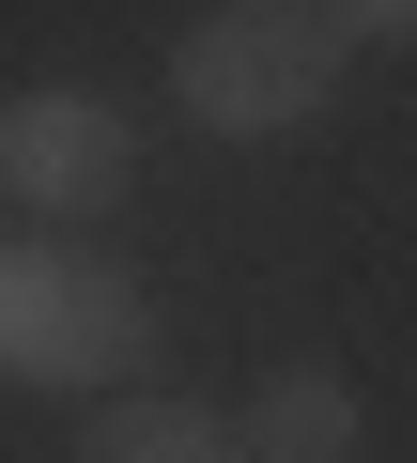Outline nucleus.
<instances>
[{
	"label": "nucleus",
	"mask_w": 417,
	"mask_h": 463,
	"mask_svg": "<svg viewBox=\"0 0 417 463\" xmlns=\"http://www.w3.org/2000/svg\"><path fill=\"white\" fill-rule=\"evenodd\" d=\"M340 62H355V32L325 0H217V16H185L170 93H185L201 139H294V124L340 109Z\"/></svg>",
	"instance_id": "obj_1"
},
{
	"label": "nucleus",
	"mask_w": 417,
	"mask_h": 463,
	"mask_svg": "<svg viewBox=\"0 0 417 463\" xmlns=\"http://www.w3.org/2000/svg\"><path fill=\"white\" fill-rule=\"evenodd\" d=\"M139 355H155V294L109 248H62V232L0 248V371L16 386H124Z\"/></svg>",
	"instance_id": "obj_2"
},
{
	"label": "nucleus",
	"mask_w": 417,
	"mask_h": 463,
	"mask_svg": "<svg viewBox=\"0 0 417 463\" xmlns=\"http://www.w3.org/2000/svg\"><path fill=\"white\" fill-rule=\"evenodd\" d=\"M139 185V124L78 78H32V93H0V201H32V216H109Z\"/></svg>",
	"instance_id": "obj_3"
},
{
	"label": "nucleus",
	"mask_w": 417,
	"mask_h": 463,
	"mask_svg": "<svg viewBox=\"0 0 417 463\" xmlns=\"http://www.w3.org/2000/svg\"><path fill=\"white\" fill-rule=\"evenodd\" d=\"M248 463H355L371 448V402H355V371H325V355H294V371H263L248 386Z\"/></svg>",
	"instance_id": "obj_4"
},
{
	"label": "nucleus",
	"mask_w": 417,
	"mask_h": 463,
	"mask_svg": "<svg viewBox=\"0 0 417 463\" xmlns=\"http://www.w3.org/2000/svg\"><path fill=\"white\" fill-rule=\"evenodd\" d=\"M78 463H248V432L217 402H109L78 432Z\"/></svg>",
	"instance_id": "obj_5"
},
{
	"label": "nucleus",
	"mask_w": 417,
	"mask_h": 463,
	"mask_svg": "<svg viewBox=\"0 0 417 463\" xmlns=\"http://www.w3.org/2000/svg\"><path fill=\"white\" fill-rule=\"evenodd\" d=\"M325 16H340L355 47H417V0H325Z\"/></svg>",
	"instance_id": "obj_6"
}]
</instances>
